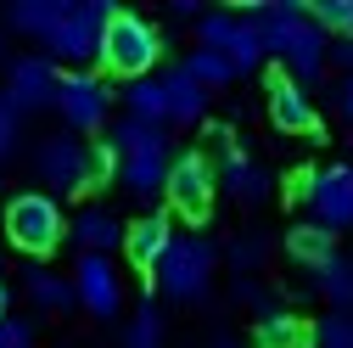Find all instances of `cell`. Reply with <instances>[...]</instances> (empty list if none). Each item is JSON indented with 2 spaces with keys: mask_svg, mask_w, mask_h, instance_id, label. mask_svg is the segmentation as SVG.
Here are the masks:
<instances>
[{
  "mask_svg": "<svg viewBox=\"0 0 353 348\" xmlns=\"http://www.w3.org/2000/svg\"><path fill=\"white\" fill-rule=\"evenodd\" d=\"M57 68L46 62V57H17L12 68H6V107L23 118V113H46L51 102H57Z\"/></svg>",
  "mask_w": 353,
  "mask_h": 348,
  "instance_id": "13",
  "label": "cell"
},
{
  "mask_svg": "<svg viewBox=\"0 0 353 348\" xmlns=\"http://www.w3.org/2000/svg\"><path fill=\"white\" fill-rule=\"evenodd\" d=\"M12 152H17V113L0 102V163H6Z\"/></svg>",
  "mask_w": 353,
  "mask_h": 348,
  "instance_id": "31",
  "label": "cell"
},
{
  "mask_svg": "<svg viewBox=\"0 0 353 348\" xmlns=\"http://www.w3.org/2000/svg\"><path fill=\"white\" fill-rule=\"evenodd\" d=\"M252 348H308V320L292 309H270L252 326Z\"/></svg>",
  "mask_w": 353,
  "mask_h": 348,
  "instance_id": "19",
  "label": "cell"
},
{
  "mask_svg": "<svg viewBox=\"0 0 353 348\" xmlns=\"http://www.w3.org/2000/svg\"><path fill=\"white\" fill-rule=\"evenodd\" d=\"M107 146L118 152V180H123V191L129 197H157L163 191V180H168V163H174V152H168V135L157 124H141V118H118L112 129H107Z\"/></svg>",
  "mask_w": 353,
  "mask_h": 348,
  "instance_id": "2",
  "label": "cell"
},
{
  "mask_svg": "<svg viewBox=\"0 0 353 348\" xmlns=\"http://www.w3.org/2000/svg\"><path fill=\"white\" fill-rule=\"evenodd\" d=\"M73 298L90 309L96 320H118L123 309V276L107 253H79V264H73Z\"/></svg>",
  "mask_w": 353,
  "mask_h": 348,
  "instance_id": "11",
  "label": "cell"
},
{
  "mask_svg": "<svg viewBox=\"0 0 353 348\" xmlns=\"http://www.w3.org/2000/svg\"><path fill=\"white\" fill-rule=\"evenodd\" d=\"M286 253H292V264H297V270H325L331 258H336V236L320 231V225H292Z\"/></svg>",
  "mask_w": 353,
  "mask_h": 348,
  "instance_id": "20",
  "label": "cell"
},
{
  "mask_svg": "<svg viewBox=\"0 0 353 348\" xmlns=\"http://www.w3.org/2000/svg\"><path fill=\"white\" fill-rule=\"evenodd\" d=\"M270 118H275V129H286V135H314L320 129V113H314V102H308V90L292 84L286 73L270 79Z\"/></svg>",
  "mask_w": 353,
  "mask_h": 348,
  "instance_id": "15",
  "label": "cell"
},
{
  "mask_svg": "<svg viewBox=\"0 0 353 348\" xmlns=\"http://www.w3.org/2000/svg\"><path fill=\"white\" fill-rule=\"evenodd\" d=\"M28 303L39 315H62V309H73V281L68 276H57V270H28Z\"/></svg>",
  "mask_w": 353,
  "mask_h": 348,
  "instance_id": "22",
  "label": "cell"
},
{
  "mask_svg": "<svg viewBox=\"0 0 353 348\" xmlns=\"http://www.w3.org/2000/svg\"><path fill=\"white\" fill-rule=\"evenodd\" d=\"M336 107H342V118H347V124H353V73H347V79H342V90H336Z\"/></svg>",
  "mask_w": 353,
  "mask_h": 348,
  "instance_id": "33",
  "label": "cell"
},
{
  "mask_svg": "<svg viewBox=\"0 0 353 348\" xmlns=\"http://www.w3.org/2000/svg\"><path fill=\"white\" fill-rule=\"evenodd\" d=\"M112 180H118V152L101 141V146H90V157H84V191L112 186Z\"/></svg>",
  "mask_w": 353,
  "mask_h": 348,
  "instance_id": "28",
  "label": "cell"
},
{
  "mask_svg": "<svg viewBox=\"0 0 353 348\" xmlns=\"http://www.w3.org/2000/svg\"><path fill=\"white\" fill-rule=\"evenodd\" d=\"M163 107H168V124H202L208 118V90L185 68H168L163 73Z\"/></svg>",
  "mask_w": 353,
  "mask_h": 348,
  "instance_id": "17",
  "label": "cell"
},
{
  "mask_svg": "<svg viewBox=\"0 0 353 348\" xmlns=\"http://www.w3.org/2000/svg\"><path fill=\"white\" fill-rule=\"evenodd\" d=\"M263 258H270V242H263V236H241V242L230 247V264H236V276L263 270Z\"/></svg>",
  "mask_w": 353,
  "mask_h": 348,
  "instance_id": "29",
  "label": "cell"
},
{
  "mask_svg": "<svg viewBox=\"0 0 353 348\" xmlns=\"http://www.w3.org/2000/svg\"><path fill=\"white\" fill-rule=\"evenodd\" d=\"M314 287H320V298L331 303V315H353V258H331L325 270H314Z\"/></svg>",
  "mask_w": 353,
  "mask_h": 348,
  "instance_id": "23",
  "label": "cell"
},
{
  "mask_svg": "<svg viewBox=\"0 0 353 348\" xmlns=\"http://www.w3.org/2000/svg\"><path fill=\"white\" fill-rule=\"evenodd\" d=\"M62 231H68V220H62V202H57L51 191H23V197H12V208H6V236H12L23 253H34V258L57 253V247H62Z\"/></svg>",
  "mask_w": 353,
  "mask_h": 348,
  "instance_id": "6",
  "label": "cell"
},
{
  "mask_svg": "<svg viewBox=\"0 0 353 348\" xmlns=\"http://www.w3.org/2000/svg\"><path fill=\"white\" fill-rule=\"evenodd\" d=\"M196 51H219L236 73H252L263 57V28L258 17H230V12H208L196 17Z\"/></svg>",
  "mask_w": 353,
  "mask_h": 348,
  "instance_id": "7",
  "label": "cell"
},
{
  "mask_svg": "<svg viewBox=\"0 0 353 348\" xmlns=\"http://www.w3.org/2000/svg\"><path fill=\"white\" fill-rule=\"evenodd\" d=\"M213 270H219V247L202 242V236H174L168 253H163V264L152 270L163 298L174 303H202L213 292Z\"/></svg>",
  "mask_w": 353,
  "mask_h": 348,
  "instance_id": "4",
  "label": "cell"
},
{
  "mask_svg": "<svg viewBox=\"0 0 353 348\" xmlns=\"http://www.w3.org/2000/svg\"><path fill=\"white\" fill-rule=\"evenodd\" d=\"M163 57V34L141 17V12H118L101 34V68L118 73V79H152Z\"/></svg>",
  "mask_w": 353,
  "mask_h": 348,
  "instance_id": "5",
  "label": "cell"
},
{
  "mask_svg": "<svg viewBox=\"0 0 353 348\" xmlns=\"http://www.w3.org/2000/svg\"><path fill=\"white\" fill-rule=\"evenodd\" d=\"M347 152H353V135H347Z\"/></svg>",
  "mask_w": 353,
  "mask_h": 348,
  "instance_id": "37",
  "label": "cell"
},
{
  "mask_svg": "<svg viewBox=\"0 0 353 348\" xmlns=\"http://www.w3.org/2000/svg\"><path fill=\"white\" fill-rule=\"evenodd\" d=\"M123 102H129V118H141V124H168V107H163V79H129V90H123Z\"/></svg>",
  "mask_w": 353,
  "mask_h": 348,
  "instance_id": "24",
  "label": "cell"
},
{
  "mask_svg": "<svg viewBox=\"0 0 353 348\" xmlns=\"http://www.w3.org/2000/svg\"><path fill=\"white\" fill-rule=\"evenodd\" d=\"M213 191H219V174H213V163H208L202 152H174V163H168V180H163L168 208L180 213V220L202 225L208 213H213Z\"/></svg>",
  "mask_w": 353,
  "mask_h": 348,
  "instance_id": "9",
  "label": "cell"
},
{
  "mask_svg": "<svg viewBox=\"0 0 353 348\" xmlns=\"http://www.w3.org/2000/svg\"><path fill=\"white\" fill-rule=\"evenodd\" d=\"M112 17H118L112 0H73L68 17L46 34V62L51 68L68 62L73 73H84V62H101V34H107Z\"/></svg>",
  "mask_w": 353,
  "mask_h": 348,
  "instance_id": "3",
  "label": "cell"
},
{
  "mask_svg": "<svg viewBox=\"0 0 353 348\" xmlns=\"http://www.w3.org/2000/svg\"><path fill=\"white\" fill-rule=\"evenodd\" d=\"M68 6L73 0H12V12H6V23H12V34H28V39H46L62 17H68Z\"/></svg>",
  "mask_w": 353,
  "mask_h": 348,
  "instance_id": "18",
  "label": "cell"
},
{
  "mask_svg": "<svg viewBox=\"0 0 353 348\" xmlns=\"http://www.w3.org/2000/svg\"><path fill=\"white\" fill-rule=\"evenodd\" d=\"M258 28H263V51H270L292 84H314L331 62V39L308 23V6H270V12H258Z\"/></svg>",
  "mask_w": 353,
  "mask_h": 348,
  "instance_id": "1",
  "label": "cell"
},
{
  "mask_svg": "<svg viewBox=\"0 0 353 348\" xmlns=\"http://www.w3.org/2000/svg\"><path fill=\"white\" fill-rule=\"evenodd\" d=\"M0 236H6V208H0Z\"/></svg>",
  "mask_w": 353,
  "mask_h": 348,
  "instance_id": "36",
  "label": "cell"
},
{
  "mask_svg": "<svg viewBox=\"0 0 353 348\" xmlns=\"http://www.w3.org/2000/svg\"><path fill=\"white\" fill-rule=\"evenodd\" d=\"M213 174H219V186H225V191H230L241 208H263V202L275 197L270 168H263V163H252V157H247L236 141L225 146V157H219V168H213Z\"/></svg>",
  "mask_w": 353,
  "mask_h": 348,
  "instance_id": "14",
  "label": "cell"
},
{
  "mask_svg": "<svg viewBox=\"0 0 353 348\" xmlns=\"http://www.w3.org/2000/svg\"><path fill=\"white\" fill-rule=\"evenodd\" d=\"M308 213H314L320 231H353V163H331L308 174Z\"/></svg>",
  "mask_w": 353,
  "mask_h": 348,
  "instance_id": "10",
  "label": "cell"
},
{
  "mask_svg": "<svg viewBox=\"0 0 353 348\" xmlns=\"http://www.w3.org/2000/svg\"><path fill=\"white\" fill-rule=\"evenodd\" d=\"M308 348H353V315H325L308 326Z\"/></svg>",
  "mask_w": 353,
  "mask_h": 348,
  "instance_id": "27",
  "label": "cell"
},
{
  "mask_svg": "<svg viewBox=\"0 0 353 348\" xmlns=\"http://www.w3.org/2000/svg\"><path fill=\"white\" fill-rule=\"evenodd\" d=\"M168 242H174V225L163 220V213H146V220H135V225H123V258H129V270H141V276H152V270L163 264V253H168Z\"/></svg>",
  "mask_w": 353,
  "mask_h": 348,
  "instance_id": "16",
  "label": "cell"
},
{
  "mask_svg": "<svg viewBox=\"0 0 353 348\" xmlns=\"http://www.w3.org/2000/svg\"><path fill=\"white\" fill-rule=\"evenodd\" d=\"M331 62L353 73V34H347V39H331Z\"/></svg>",
  "mask_w": 353,
  "mask_h": 348,
  "instance_id": "32",
  "label": "cell"
},
{
  "mask_svg": "<svg viewBox=\"0 0 353 348\" xmlns=\"http://www.w3.org/2000/svg\"><path fill=\"white\" fill-rule=\"evenodd\" d=\"M0 348H39V337H34V320H17V315H6V320H0Z\"/></svg>",
  "mask_w": 353,
  "mask_h": 348,
  "instance_id": "30",
  "label": "cell"
},
{
  "mask_svg": "<svg viewBox=\"0 0 353 348\" xmlns=\"http://www.w3.org/2000/svg\"><path fill=\"white\" fill-rule=\"evenodd\" d=\"M62 118H68V135H96V129H107L112 118V90H107V79L101 73H62L57 79V102H51Z\"/></svg>",
  "mask_w": 353,
  "mask_h": 348,
  "instance_id": "8",
  "label": "cell"
},
{
  "mask_svg": "<svg viewBox=\"0 0 353 348\" xmlns=\"http://www.w3.org/2000/svg\"><path fill=\"white\" fill-rule=\"evenodd\" d=\"M73 242H79L84 253H112V247L123 242L118 213H107V208H84L79 220H73Z\"/></svg>",
  "mask_w": 353,
  "mask_h": 348,
  "instance_id": "21",
  "label": "cell"
},
{
  "mask_svg": "<svg viewBox=\"0 0 353 348\" xmlns=\"http://www.w3.org/2000/svg\"><path fill=\"white\" fill-rule=\"evenodd\" d=\"M84 157H90V146L62 129V135H46L34 146V174L51 191H84Z\"/></svg>",
  "mask_w": 353,
  "mask_h": 348,
  "instance_id": "12",
  "label": "cell"
},
{
  "mask_svg": "<svg viewBox=\"0 0 353 348\" xmlns=\"http://www.w3.org/2000/svg\"><path fill=\"white\" fill-rule=\"evenodd\" d=\"M180 68H185V73H191V79L202 84L208 96H213V90H225V84H236V79H241V73H236V68H230L225 57H219V51H191V57H185Z\"/></svg>",
  "mask_w": 353,
  "mask_h": 348,
  "instance_id": "25",
  "label": "cell"
},
{
  "mask_svg": "<svg viewBox=\"0 0 353 348\" xmlns=\"http://www.w3.org/2000/svg\"><path fill=\"white\" fill-rule=\"evenodd\" d=\"M123 348H163V303H157L152 292L141 298L135 320H129V331H123Z\"/></svg>",
  "mask_w": 353,
  "mask_h": 348,
  "instance_id": "26",
  "label": "cell"
},
{
  "mask_svg": "<svg viewBox=\"0 0 353 348\" xmlns=\"http://www.w3.org/2000/svg\"><path fill=\"white\" fill-rule=\"evenodd\" d=\"M6 309H12V292H6V281H0V320H6Z\"/></svg>",
  "mask_w": 353,
  "mask_h": 348,
  "instance_id": "34",
  "label": "cell"
},
{
  "mask_svg": "<svg viewBox=\"0 0 353 348\" xmlns=\"http://www.w3.org/2000/svg\"><path fill=\"white\" fill-rule=\"evenodd\" d=\"M213 348H241V342H236V337H219V342H213Z\"/></svg>",
  "mask_w": 353,
  "mask_h": 348,
  "instance_id": "35",
  "label": "cell"
}]
</instances>
